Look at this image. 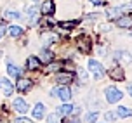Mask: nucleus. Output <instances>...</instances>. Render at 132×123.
<instances>
[{"mask_svg": "<svg viewBox=\"0 0 132 123\" xmlns=\"http://www.w3.org/2000/svg\"><path fill=\"white\" fill-rule=\"evenodd\" d=\"M56 94H57V87H56V89H52V90H51V95H54V97H56Z\"/></svg>", "mask_w": 132, "mask_h": 123, "instance_id": "31", "label": "nucleus"}, {"mask_svg": "<svg viewBox=\"0 0 132 123\" xmlns=\"http://www.w3.org/2000/svg\"><path fill=\"white\" fill-rule=\"evenodd\" d=\"M31 87H33V82L28 80V78H21L19 82H18V85H16V89H18L19 92H28Z\"/></svg>", "mask_w": 132, "mask_h": 123, "instance_id": "11", "label": "nucleus"}, {"mask_svg": "<svg viewBox=\"0 0 132 123\" xmlns=\"http://www.w3.org/2000/svg\"><path fill=\"white\" fill-rule=\"evenodd\" d=\"M89 69H90V73H92V76L96 78V80H101V78L106 75L104 66L101 64L99 61H96V59H90V61H89Z\"/></svg>", "mask_w": 132, "mask_h": 123, "instance_id": "2", "label": "nucleus"}, {"mask_svg": "<svg viewBox=\"0 0 132 123\" xmlns=\"http://www.w3.org/2000/svg\"><path fill=\"white\" fill-rule=\"evenodd\" d=\"M73 78H75V75H73L71 71H63V73H57L56 80H57V83L68 87V83H71V82H73Z\"/></svg>", "mask_w": 132, "mask_h": 123, "instance_id": "4", "label": "nucleus"}, {"mask_svg": "<svg viewBox=\"0 0 132 123\" xmlns=\"http://www.w3.org/2000/svg\"><path fill=\"white\" fill-rule=\"evenodd\" d=\"M42 40H44V45H51V43H56V42H57V35H54V33H47Z\"/></svg>", "mask_w": 132, "mask_h": 123, "instance_id": "21", "label": "nucleus"}, {"mask_svg": "<svg viewBox=\"0 0 132 123\" xmlns=\"http://www.w3.org/2000/svg\"><path fill=\"white\" fill-rule=\"evenodd\" d=\"M14 109L18 111L19 115H26L28 113V104H26V101L24 99H21V97H18V99H14Z\"/></svg>", "mask_w": 132, "mask_h": 123, "instance_id": "8", "label": "nucleus"}, {"mask_svg": "<svg viewBox=\"0 0 132 123\" xmlns=\"http://www.w3.org/2000/svg\"><path fill=\"white\" fill-rule=\"evenodd\" d=\"M23 16L16 11H5V19H21Z\"/></svg>", "mask_w": 132, "mask_h": 123, "instance_id": "23", "label": "nucleus"}, {"mask_svg": "<svg viewBox=\"0 0 132 123\" xmlns=\"http://www.w3.org/2000/svg\"><path fill=\"white\" fill-rule=\"evenodd\" d=\"M117 113H113V111H106V115H104V120L106 121H115L117 120Z\"/></svg>", "mask_w": 132, "mask_h": 123, "instance_id": "26", "label": "nucleus"}, {"mask_svg": "<svg viewBox=\"0 0 132 123\" xmlns=\"http://www.w3.org/2000/svg\"><path fill=\"white\" fill-rule=\"evenodd\" d=\"M75 26H78L77 21H61L59 23V28H63V30H71Z\"/></svg>", "mask_w": 132, "mask_h": 123, "instance_id": "22", "label": "nucleus"}, {"mask_svg": "<svg viewBox=\"0 0 132 123\" xmlns=\"http://www.w3.org/2000/svg\"><path fill=\"white\" fill-rule=\"evenodd\" d=\"M40 12L44 14V16H47V17L52 16L54 14V2L52 0H45V2L42 4V11H40Z\"/></svg>", "mask_w": 132, "mask_h": 123, "instance_id": "12", "label": "nucleus"}, {"mask_svg": "<svg viewBox=\"0 0 132 123\" xmlns=\"http://www.w3.org/2000/svg\"><path fill=\"white\" fill-rule=\"evenodd\" d=\"M5 28H4V26H0V40H2V37H4V35H5Z\"/></svg>", "mask_w": 132, "mask_h": 123, "instance_id": "30", "label": "nucleus"}, {"mask_svg": "<svg viewBox=\"0 0 132 123\" xmlns=\"http://www.w3.org/2000/svg\"><path fill=\"white\" fill-rule=\"evenodd\" d=\"M40 63L38 61V57H35V56H30L28 57V61H26V69H30V71H35V69H38L40 68Z\"/></svg>", "mask_w": 132, "mask_h": 123, "instance_id": "14", "label": "nucleus"}, {"mask_svg": "<svg viewBox=\"0 0 132 123\" xmlns=\"http://www.w3.org/2000/svg\"><path fill=\"white\" fill-rule=\"evenodd\" d=\"M61 68H63V63H49V69H52V71L61 69Z\"/></svg>", "mask_w": 132, "mask_h": 123, "instance_id": "27", "label": "nucleus"}, {"mask_svg": "<svg viewBox=\"0 0 132 123\" xmlns=\"http://www.w3.org/2000/svg\"><path fill=\"white\" fill-rule=\"evenodd\" d=\"M28 19H30V24H35L38 21V16H37V7H30L28 9Z\"/></svg>", "mask_w": 132, "mask_h": 123, "instance_id": "20", "label": "nucleus"}, {"mask_svg": "<svg viewBox=\"0 0 132 123\" xmlns=\"http://www.w3.org/2000/svg\"><path fill=\"white\" fill-rule=\"evenodd\" d=\"M56 97H59L63 102H70L71 101V90L63 85V87H57V94H56Z\"/></svg>", "mask_w": 132, "mask_h": 123, "instance_id": "5", "label": "nucleus"}, {"mask_svg": "<svg viewBox=\"0 0 132 123\" xmlns=\"http://www.w3.org/2000/svg\"><path fill=\"white\" fill-rule=\"evenodd\" d=\"M71 123H80V120H77V118H75V120H73Z\"/></svg>", "mask_w": 132, "mask_h": 123, "instance_id": "34", "label": "nucleus"}, {"mask_svg": "<svg viewBox=\"0 0 132 123\" xmlns=\"http://www.w3.org/2000/svg\"><path fill=\"white\" fill-rule=\"evenodd\" d=\"M127 90H129V94H130V97H132V83H129V87H127Z\"/></svg>", "mask_w": 132, "mask_h": 123, "instance_id": "32", "label": "nucleus"}, {"mask_svg": "<svg viewBox=\"0 0 132 123\" xmlns=\"http://www.w3.org/2000/svg\"><path fill=\"white\" fill-rule=\"evenodd\" d=\"M44 111H45V108H44V104H42V102H37V104H35V108H33V111H31L33 118H37V120H40V118H44Z\"/></svg>", "mask_w": 132, "mask_h": 123, "instance_id": "15", "label": "nucleus"}, {"mask_svg": "<svg viewBox=\"0 0 132 123\" xmlns=\"http://www.w3.org/2000/svg\"><path fill=\"white\" fill-rule=\"evenodd\" d=\"M115 113H117V116H120V118H129V116H132V109H129V108H125V106H120Z\"/></svg>", "mask_w": 132, "mask_h": 123, "instance_id": "19", "label": "nucleus"}, {"mask_svg": "<svg viewBox=\"0 0 132 123\" xmlns=\"http://www.w3.org/2000/svg\"><path fill=\"white\" fill-rule=\"evenodd\" d=\"M52 57H54V54L51 50H47V49H44V50L40 52V57H38V61L40 63H52Z\"/></svg>", "mask_w": 132, "mask_h": 123, "instance_id": "16", "label": "nucleus"}, {"mask_svg": "<svg viewBox=\"0 0 132 123\" xmlns=\"http://www.w3.org/2000/svg\"><path fill=\"white\" fill-rule=\"evenodd\" d=\"M117 26L118 28H123V30H130L132 28V16L130 14H123L117 19Z\"/></svg>", "mask_w": 132, "mask_h": 123, "instance_id": "6", "label": "nucleus"}, {"mask_svg": "<svg viewBox=\"0 0 132 123\" xmlns=\"http://www.w3.org/2000/svg\"><path fill=\"white\" fill-rule=\"evenodd\" d=\"M78 76L82 78V82H87V73H85V69L78 68Z\"/></svg>", "mask_w": 132, "mask_h": 123, "instance_id": "28", "label": "nucleus"}, {"mask_svg": "<svg viewBox=\"0 0 132 123\" xmlns=\"http://www.w3.org/2000/svg\"><path fill=\"white\" fill-rule=\"evenodd\" d=\"M89 2H90V4H96V5H97V4H101V0H89Z\"/></svg>", "mask_w": 132, "mask_h": 123, "instance_id": "33", "label": "nucleus"}, {"mask_svg": "<svg viewBox=\"0 0 132 123\" xmlns=\"http://www.w3.org/2000/svg\"><path fill=\"white\" fill-rule=\"evenodd\" d=\"M16 123H33V121H31V120H28V118H24V116H21V118L16 120Z\"/></svg>", "mask_w": 132, "mask_h": 123, "instance_id": "29", "label": "nucleus"}, {"mask_svg": "<svg viewBox=\"0 0 132 123\" xmlns=\"http://www.w3.org/2000/svg\"><path fill=\"white\" fill-rule=\"evenodd\" d=\"M104 95H106V101L110 104H117L122 101V97H123V92L120 90V89H117V87H108L104 90Z\"/></svg>", "mask_w": 132, "mask_h": 123, "instance_id": "1", "label": "nucleus"}, {"mask_svg": "<svg viewBox=\"0 0 132 123\" xmlns=\"http://www.w3.org/2000/svg\"><path fill=\"white\" fill-rule=\"evenodd\" d=\"M115 61L120 64H130L132 63V56L127 50H117L115 52Z\"/></svg>", "mask_w": 132, "mask_h": 123, "instance_id": "3", "label": "nucleus"}, {"mask_svg": "<svg viewBox=\"0 0 132 123\" xmlns=\"http://www.w3.org/2000/svg\"><path fill=\"white\" fill-rule=\"evenodd\" d=\"M0 87L4 89V95H5V97H11V95H12L14 87H12V83H11L7 78H0Z\"/></svg>", "mask_w": 132, "mask_h": 123, "instance_id": "9", "label": "nucleus"}, {"mask_svg": "<svg viewBox=\"0 0 132 123\" xmlns=\"http://www.w3.org/2000/svg\"><path fill=\"white\" fill-rule=\"evenodd\" d=\"M47 123H59V115L57 113H51L47 116Z\"/></svg>", "mask_w": 132, "mask_h": 123, "instance_id": "25", "label": "nucleus"}, {"mask_svg": "<svg viewBox=\"0 0 132 123\" xmlns=\"http://www.w3.org/2000/svg\"><path fill=\"white\" fill-rule=\"evenodd\" d=\"M71 109H73L71 104L64 102L63 106H59V108H57V115H59V116H68V115H71Z\"/></svg>", "mask_w": 132, "mask_h": 123, "instance_id": "18", "label": "nucleus"}, {"mask_svg": "<svg viewBox=\"0 0 132 123\" xmlns=\"http://www.w3.org/2000/svg\"><path fill=\"white\" fill-rule=\"evenodd\" d=\"M130 35H132V33H130Z\"/></svg>", "mask_w": 132, "mask_h": 123, "instance_id": "35", "label": "nucleus"}, {"mask_svg": "<svg viewBox=\"0 0 132 123\" xmlns=\"http://www.w3.org/2000/svg\"><path fill=\"white\" fill-rule=\"evenodd\" d=\"M9 35H11L12 38H18V37H21V35H23V26H19V24L9 26Z\"/></svg>", "mask_w": 132, "mask_h": 123, "instance_id": "17", "label": "nucleus"}, {"mask_svg": "<svg viewBox=\"0 0 132 123\" xmlns=\"http://www.w3.org/2000/svg\"><path fill=\"white\" fill-rule=\"evenodd\" d=\"M7 73H9V76H12V78H21L23 69H19V68L16 64H12V63H9V64H7Z\"/></svg>", "mask_w": 132, "mask_h": 123, "instance_id": "13", "label": "nucleus"}, {"mask_svg": "<svg viewBox=\"0 0 132 123\" xmlns=\"http://www.w3.org/2000/svg\"><path fill=\"white\" fill-rule=\"evenodd\" d=\"M97 116H99V115L96 113V111H90V113L87 115V118H85V120H87L89 123H96V121H97Z\"/></svg>", "mask_w": 132, "mask_h": 123, "instance_id": "24", "label": "nucleus"}, {"mask_svg": "<svg viewBox=\"0 0 132 123\" xmlns=\"http://www.w3.org/2000/svg\"><path fill=\"white\" fill-rule=\"evenodd\" d=\"M108 75H110V76H111L115 82H120V80H123V76H125V75H123V69H122L120 66H115V68H111V69L108 71Z\"/></svg>", "mask_w": 132, "mask_h": 123, "instance_id": "10", "label": "nucleus"}, {"mask_svg": "<svg viewBox=\"0 0 132 123\" xmlns=\"http://www.w3.org/2000/svg\"><path fill=\"white\" fill-rule=\"evenodd\" d=\"M90 49H92V42H90V38H89V37H82V38L78 40V50L84 52V54H89Z\"/></svg>", "mask_w": 132, "mask_h": 123, "instance_id": "7", "label": "nucleus"}]
</instances>
